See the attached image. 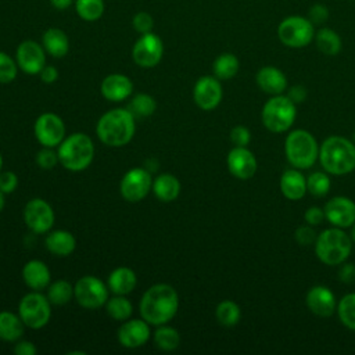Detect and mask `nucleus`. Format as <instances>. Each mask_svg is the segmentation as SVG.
<instances>
[{
    "mask_svg": "<svg viewBox=\"0 0 355 355\" xmlns=\"http://www.w3.org/2000/svg\"><path fill=\"white\" fill-rule=\"evenodd\" d=\"M179 308L176 290L166 283H157L147 288L140 300V315L153 326H161L172 320Z\"/></svg>",
    "mask_w": 355,
    "mask_h": 355,
    "instance_id": "nucleus-1",
    "label": "nucleus"
},
{
    "mask_svg": "<svg viewBox=\"0 0 355 355\" xmlns=\"http://www.w3.org/2000/svg\"><path fill=\"white\" fill-rule=\"evenodd\" d=\"M135 119L128 108H112L98 119L96 126L97 137L108 147H122L135 136Z\"/></svg>",
    "mask_w": 355,
    "mask_h": 355,
    "instance_id": "nucleus-2",
    "label": "nucleus"
},
{
    "mask_svg": "<svg viewBox=\"0 0 355 355\" xmlns=\"http://www.w3.org/2000/svg\"><path fill=\"white\" fill-rule=\"evenodd\" d=\"M319 161L331 175H347L355 169V143L343 136H330L319 147Z\"/></svg>",
    "mask_w": 355,
    "mask_h": 355,
    "instance_id": "nucleus-3",
    "label": "nucleus"
},
{
    "mask_svg": "<svg viewBox=\"0 0 355 355\" xmlns=\"http://www.w3.org/2000/svg\"><path fill=\"white\" fill-rule=\"evenodd\" d=\"M58 159L60 164L71 171L80 172L85 171L94 158V144L86 133L76 132L65 137L58 144Z\"/></svg>",
    "mask_w": 355,
    "mask_h": 355,
    "instance_id": "nucleus-4",
    "label": "nucleus"
},
{
    "mask_svg": "<svg viewBox=\"0 0 355 355\" xmlns=\"http://www.w3.org/2000/svg\"><path fill=\"white\" fill-rule=\"evenodd\" d=\"M352 239L341 227L324 229L315 241V254L320 262L329 266L341 265L351 254Z\"/></svg>",
    "mask_w": 355,
    "mask_h": 355,
    "instance_id": "nucleus-5",
    "label": "nucleus"
},
{
    "mask_svg": "<svg viewBox=\"0 0 355 355\" xmlns=\"http://www.w3.org/2000/svg\"><path fill=\"white\" fill-rule=\"evenodd\" d=\"M284 154L291 166L308 169L319 158V144L311 132L295 129L284 140Z\"/></svg>",
    "mask_w": 355,
    "mask_h": 355,
    "instance_id": "nucleus-6",
    "label": "nucleus"
},
{
    "mask_svg": "<svg viewBox=\"0 0 355 355\" xmlns=\"http://www.w3.org/2000/svg\"><path fill=\"white\" fill-rule=\"evenodd\" d=\"M297 116L295 104L283 94L272 96L262 107L261 119L263 126L272 133H283L288 130Z\"/></svg>",
    "mask_w": 355,
    "mask_h": 355,
    "instance_id": "nucleus-7",
    "label": "nucleus"
},
{
    "mask_svg": "<svg viewBox=\"0 0 355 355\" xmlns=\"http://www.w3.org/2000/svg\"><path fill=\"white\" fill-rule=\"evenodd\" d=\"M315 25L308 17L288 15L277 25L279 40L291 49H301L308 46L315 37Z\"/></svg>",
    "mask_w": 355,
    "mask_h": 355,
    "instance_id": "nucleus-8",
    "label": "nucleus"
},
{
    "mask_svg": "<svg viewBox=\"0 0 355 355\" xmlns=\"http://www.w3.org/2000/svg\"><path fill=\"white\" fill-rule=\"evenodd\" d=\"M50 301L46 295L39 291H32L25 294L18 305V315L22 319L24 324L29 329H42L44 327L51 318Z\"/></svg>",
    "mask_w": 355,
    "mask_h": 355,
    "instance_id": "nucleus-9",
    "label": "nucleus"
},
{
    "mask_svg": "<svg viewBox=\"0 0 355 355\" xmlns=\"http://www.w3.org/2000/svg\"><path fill=\"white\" fill-rule=\"evenodd\" d=\"M73 297L86 309H96L105 305L108 286L96 276H83L73 286Z\"/></svg>",
    "mask_w": 355,
    "mask_h": 355,
    "instance_id": "nucleus-10",
    "label": "nucleus"
},
{
    "mask_svg": "<svg viewBox=\"0 0 355 355\" xmlns=\"http://www.w3.org/2000/svg\"><path fill=\"white\" fill-rule=\"evenodd\" d=\"M164 54L161 37L153 32L143 33L132 49L133 61L141 68H153L159 64Z\"/></svg>",
    "mask_w": 355,
    "mask_h": 355,
    "instance_id": "nucleus-11",
    "label": "nucleus"
},
{
    "mask_svg": "<svg viewBox=\"0 0 355 355\" xmlns=\"http://www.w3.org/2000/svg\"><path fill=\"white\" fill-rule=\"evenodd\" d=\"M35 137L43 147H57L65 139L64 121L54 112H43L33 126Z\"/></svg>",
    "mask_w": 355,
    "mask_h": 355,
    "instance_id": "nucleus-12",
    "label": "nucleus"
},
{
    "mask_svg": "<svg viewBox=\"0 0 355 355\" xmlns=\"http://www.w3.org/2000/svg\"><path fill=\"white\" fill-rule=\"evenodd\" d=\"M24 222L33 233H47L54 225V211L46 200L32 198L25 204Z\"/></svg>",
    "mask_w": 355,
    "mask_h": 355,
    "instance_id": "nucleus-13",
    "label": "nucleus"
},
{
    "mask_svg": "<svg viewBox=\"0 0 355 355\" xmlns=\"http://www.w3.org/2000/svg\"><path fill=\"white\" fill-rule=\"evenodd\" d=\"M153 179L147 169L132 168L129 169L121 180V194L129 202L141 201L151 190Z\"/></svg>",
    "mask_w": 355,
    "mask_h": 355,
    "instance_id": "nucleus-14",
    "label": "nucleus"
},
{
    "mask_svg": "<svg viewBox=\"0 0 355 355\" xmlns=\"http://www.w3.org/2000/svg\"><path fill=\"white\" fill-rule=\"evenodd\" d=\"M223 90L220 80L216 76H201L197 79L193 89L194 103L204 111H211L222 101Z\"/></svg>",
    "mask_w": 355,
    "mask_h": 355,
    "instance_id": "nucleus-15",
    "label": "nucleus"
},
{
    "mask_svg": "<svg viewBox=\"0 0 355 355\" xmlns=\"http://www.w3.org/2000/svg\"><path fill=\"white\" fill-rule=\"evenodd\" d=\"M324 218L336 227H351L355 223V202L345 196H336L323 207Z\"/></svg>",
    "mask_w": 355,
    "mask_h": 355,
    "instance_id": "nucleus-16",
    "label": "nucleus"
},
{
    "mask_svg": "<svg viewBox=\"0 0 355 355\" xmlns=\"http://www.w3.org/2000/svg\"><path fill=\"white\" fill-rule=\"evenodd\" d=\"M44 49L35 40H24L17 47L15 58L18 67L29 75L39 73L46 65Z\"/></svg>",
    "mask_w": 355,
    "mask_h": 355,
    "instance_id": "nucleus-17",
    "label": "nucleus"
},
{
    "mask_svg": "<svg viewBox=\"0 0 355 355\" xmlns=\"http://www.w3.org/2000/svg\"><path fill=\"white\" fill-rule=\"evenodd\" d=\"M226 164L229 172L240 180L251 179L258 169L257 158L247 147L234 146L227 154Z\"/></svg>",
    "mask_w": 355,
    "mask_h": 355,
    "instance_id": "nucleus-18",
    "label": "nucleus"
},
{
    "mask_svg": "<svg viewBox=\"0 0 355 355\" xmlns=\"http://www.w3.org/2000/svg\"><path fill=\"white\" fill-rule=\"evenodd\" d=\"M150 326L143 318L128 319L118 329V341L125 348H139L150 338Z\"/></svg>",
    "mask_w": 355,
    "mask_h": 355,
    "instance_id": "nucleus-19",
    "label": "nucleus"
},
{
    "mask_svg": "<svg viewBox=\"0 0 355 355\" xmlns=\"http://www.w3.org/2000/svg\"><path fill=\"white\" fill-rule=\"evenodd\" d=\"M308 309L320 318H329L337 309L334 293L326 286H313L308 290L305 297Z\"/></svg>",
    "mask_w": 355,
    "mask_h": 355,
    "instance_id": "nucleus-20",
    "label": "nucleus"
},
{
    "mask_svg": "<svg viewBox=\"0 0 355 355\" xmlns=\"http://www.w3.org/2000/svg\"><path fill=\"white\" fill-rule=\"evenodd\" d=\"M255 82L258 87L270 96L283 94L287 90V78L279 68L273 65H266L258 69L255 75Z\"/></svg>",
    "mask_w": 355,
    "mask_h": 355,
    "instance_id": "nucleus-21",
    "label": "nucleus"
},
{
    "mask_svg": "<svg viewBox=\"0 0 355 355\" xmlns=\"http://www.w3.org/2000/svg\"><path fill=\"white\" fill-rule=\"evenodd\" d=\"M100 92L105 100L122 101L132 94L133 83L123 73H111L103 79Z\"/></svg>",
    "mask_w": 355,
    "mask_h": 355,
    "instance_id": "nucleus-22",
    "label": "nucleus"
},
{
    "mask_svg": "<svg viewBox=\"0 0 355 355\" xmlns=\"http://www.w3.org/2000/svg\"><path fill=\"white\" fill-rule=\"evenodd\" d=\"M22 279L29 288L33 291H40L49 287L51 273L43 261L31 259L22 268Z\"/></svg>",
    "mask_w": 355,
    "mask_h": 355,
    "instance_id": "nucleus-23",
    "label": "nucleus"
},
{
    "mask_svg": "<svg viewBox=\"0 0 355 355\" xmlns=\"http://www.w3.org/2000/svg\"><path fill=\"white\" fill-rule=\"evenodd\" d=\"M279 186H280L282 194L291 201H297L302 198L308 191L306 178L297 168L286 169L280 176Z\"/></svg>",
    "mask_w": 355,
    "mask_h": 355,
    "instance_id": "nucleus-24",
    "label": "nucleus"
},
{
    "mask_svg": "<svg viewBox=\"0 0 355 355\" xmlns=\"http://www.w3.org/2000/svg\"><path fill=\"white\" fill-rule=\"evenodd\" d=\"M136 284H137L136 273L128 266L115 268L110 273L108 282H107L108 288L114 294H118V295H126V294L132 293L135 290Z\"/></svg>",
    "mask_w": 355,
    "mask_h": 355,
    "instance_id": "nucleus-25",
    "label": "nucleus"
},
{
    "mask_svg": "<svg viewBox=\"0 0 355 355\" xmlns=\"http://www.w3.org/2000/svg\"><path fill=\"white\" fill-rule=\"evenodd\" d=\"M76 240L68 230H53L46 237V248L57 257H68L73 252Z\"/></svg>",
    "mask_w": 355,
    "mask_h": 355,
    "instance_id": "nucleus-26",
    "label": "nucleus"
},
{
    "mask_svg": "<svg viewBox=\"0 0 355 355\" xmlns=\"http://www.w3.org/2000/svg\"><path fill=\"white\" fill-rule=\"evenodd\" d=\"M153 191L162 202H171L180 194V182L171 173H161L153 180Z\"/></svg>",
    "mask_w": 355,
    "mask_h": 355,
    "instance_id": "nucleus-27",
    "label": "nucleus"
},
{
    "mask_svg": "<svg viewBox=\"0 0 355 355\" xmlns=\"http://www.w3.org/2000/svg\"><path fill=\"white\" fill-rule=\"evenodd\" d=\"M43 49L54 58H61L69 51V39L64 31L58 28H49L42 37Z\"/></svg>",
    "mask_w": 355,
    "mask_h": 355,
    "instance_id": "nucleus-28",
    "label": "nucleus"
},
{
    "mask_svg": "<svg viewBox=\"0 0 355 355\" xmlns=\"http://www.w3.org/2000/svg\"><path fill=\"white\" fill-rule=\"evenodd\" d=\"M25 324L19 315L11 311H0V340L14 343L24 334Z\"/></svg>",
    "mask_w": 355,
    "mask_h": 355,
    "instance_id": "nucleus-29",
    "label": "nucleus"
},
{
    "mask_svg": "<svg viewBox=\"0 0 355 355\" xmlns=\"http://www.w3.org/2000/svg\"><path fill=\"white\" fill-rule=\"evenodd\" d=\"M316 47L324 55H337L343 49V40L340 35L330 28H319L313 37Z\"/></svg>",
    "mask_w": 355,
    "mask_h": 355,
    "instance_id": "nucleus-30",
    "label": "nucleus"
},
{
    "mask_svg": "<svg viewBox=\"0 0 355 355\" xmlns=\"http://www.w3.org/2000/svg\"><path fill=\"white\" fill-rule=\"evenodd\" d=\"M239 68H240L239 58L233 53L219 54L212 64L214 76H216L219 80H229L234 78L236 73L239 72Z\"/></svg>",
    "mask_w": 355,
    "mask_h": 355,
    "instance_id": "nucleus-31",
    "label": "nucleus"
},
{
    "mask_svg": "<svg viewBox=\"0 0 355 355\" xmlns=\"http://www.w3.org/2000/svg\"><path fill=\"white\" fill-rule=\"evenodd\" d=\"M215 316L222 326L232 327L239 323V320L241 318V311H240V306L234 301L223 300L216 305Z\"/></svg>",
    "mask_w": 355,
    "mask_h": 355,
    "instance_id": "nucleus-32",
    "label": "nucleus"
},
{
    "mask_svg": "<svg viewBox=\"0 0 355 355\" xmlns=\"http://www.w3.org/2000/svg\"><path fill=\"white\" fill-rule=\"evenodd\" d=\"M105 311L114 320H128L133 312L130 301L125 295L115 294L112 298H108L105 302Z\"/></svg>",
    "mask_w": 355,
    "mask_h": 355,
    "instance_id": "nucleus-33",
    "label": "nucleus"
},
{
    "mask_svg": "<svg viewBox=\"0 0 355 355\" xmlns=\"http://www.w3.org/2000/svg\"><path fill=\"white\" fill-rule=\"evenodd\" d=\"M46 297L53 305H65L73 297V287L67 280H55L49 284Z\"/></svg>",
    "mask_w": 355,
    "mask_h": 355,
    "instance_id": "nucleus-34",
    "label": "nucleus"
},
{
    "mask_svg": "<svg viewBox=\"0 0 355 355\" xmlns=\"http://www.w3.org/2000/svg\"><path fill=\"white\" fill-rule=\"evenodd\" d=\"M154 343L162 351H173L180 344V334L176 329L166 326V323H165V324L158 326V329L155 330Z\"/></svg>",
    "mask_w": 355,
    "mask_h": 355,
    "instance_id": "nucleus-35",
    "label": "nucleus"
},
{
    "mask_svg": "<svg viewBox=\"0 0 355 355\" xmlns=\"http://www.w3.org/2000/svg\"><path fill=\"white\" fill-rule=\"evenodd\" d=\"M157 108V103L154 100L153 96L147 94V93H139L136 94L129 105H128V110L133 114L135 118H146V116H150L154 114Z\"/></svg>",
    "mask_w": 355,
    "mask_h": 355,
    "instance_id": "nucleus-36",
    "label": "nucleus"
},
{
    "mask_svg": "<svg viewBox=\"0 0 355 355\" xmlns=\"http://www.w3.org/2000/svg\"><path fill=\"white\" fill-rule=\"evenodd\" d=\"M75 8L78 15L83 21H97L104 14V1L103 0H75Z\"/></svg>",
    "mask_w": 355,
    "mask_h": 355,
    "instance_id": "nucleus-37",
    "label": "nucleus"
},
{
    "mask_svg": "<svg viewBox=\"0 0 355 355\" xmlns=\"http://www.w3.org/2000/svg\"><path fill=\"white\" fill-rule=\"evenodd\" d=\"M337 315L340 318V322L351 329L355 330V293L345 294L338 302H337Z\"/></svg>",
    "mask_w": 355,
    "mask_h": 355,
    "instance_id": "nucleus-38",
    "label": "nucleus"
},
{
    "mask_svg": "<svg viewBox=\"0 0 355 355\" xmlns=\"http://www.w3.org/2000/svg\"><path fill=\"white\" fill-rule=\"evenodd\" d=\"M330 187H331V180L326 173V171L324 172L315 171L306 178V190L315 197L327 196V193L330 191Z\"/></svg>",
    "mask_w": 355,
    "mask_h": 355,
    "instance_id": "nucleus-39",
    "label": "nucleus"
},
{
    "mask_svg": "<svg viewBox=\"0 0 355 355\" xmlns=\"http://www.w3.org/2000/svg\"><path fill=\"white\" fill-rule=\"evenodd\" d=\"M18 64L8 54L0 51V83H10L17 78Z\"/></svg>",
    "mask_w": 355,
    "mask_h": 355,
    "instance_id": "nucleus-40",
    "label": "nucleus"
},
{
    "mask_svg": "<svg viewBox=\"0 0 355 355\" xmlns=\"http://www.w3.org/2000/svg\"><path fill=\"white\" fill-rule=\"evenodd\" d=\"M58 162V154L53 150V147H43L36 154V164L42 169H53Z\"/></svg>",
    "mask_w": 355,
    "mask_h": 355,
    "instance_id": "nucleus-41",
    "label": "nucleus"
},
{
    "mask_svg": "<svg viewBox=\"0 0 355 355\" xmlns=\"http://www.w3.org/2000/svg\"><path fill=\"white\" fill-rule=\"evenodd\" d=\"M295 241L302 245V247H308V245H315V241L318 239V234L313 229V226L311 225H305V226H300L295 233H294Z\"/></svg>",
    "mask_w": 355,
    "mask_h": 355,
    "instance_id": "nucleus-42",
    "label": "nucleus"
},
{
    "mask_svg": "<svg viewBox=\"0 0 355 355\" xmlns=\"http://www.w3.org/2000/svg\"><path fill=\"white\" fill-rule=\"evenodd\" d=\"M132 25L135 28L136 32L139 33H148L151 32L153 26H154V21H153V17L146 12V11H140V12H136L133 15V19H132Z\"/></svg>",
    "mask_w": 355,
    "mask_h": 355,
    "instance_id": "nucleus-43",
    "label": "nucleus"
},
{
    "mask_svg": "<svg viewBox=\"0 0 355 355\" xmlns=\"http://www.w3.org/2000/svg\"><path fill=\"white\" fill-rule=\"evenodd\" d=\"M306 17L313 25H323L329 19V8L322 3H316L309 7Z\"/></svg>",
    "mask_w": 355,
    "mask_h": 355,
    "instance_id": "nucleus-44",
    "label": "nucleus"
},
{
    "mask_svg": "<svg viewBox=\"0 0 355 355\" xmlns=\"http://www.w3.org/2000/svg\"><path fill=\"white\" fill-rule=\"evenodd\" d=\"M230 141L236 147H247L251 141V133L248 128L243 125H237L230 130Z\"/></svg>",
    "mask_w": 355,
    "mask_h": 355,
    "instance_id": "nucleus-45",
    "label": "nucleus"
},
{
    "mask_svg": "<svg viewBox=\"0 0 355 355\" xmlns=\"http://www.w3.org/2000/svg\"><path fill=\"white\" fill-rule=\"evenodd\" d=\"M18 186V176L11 171H6L0 173V191L4 194H10L15 191Z\"/></svg>",
    "mask_w": 355,
    "mask_h": 355,
    "instance_id": "nucleus-46",
    "label": "nucleus"
},
{
    "mask_svg": "<svg viewBox=\"0 0 355 355\" xmlns=\"http://www.w3.org/2000/svg\"><path fill=\"white\" fill-rule=\"evenodd\" d=\"M304 219H305V222H306L308 225H311V226H318V225H320V223L323 222V219H326V218H324V211H323V208L316 207V205L309 207V208L305 211V214H304Z\"/></svg>",
    "mask_w": 355,
    "mask_h": 355,
    "instance_id": "nucleus-47",
    "label": "nucleus"
},
{
    "mask_svg": "<svg viewBox=\"0 0 355 355\" xmlns=\"http://www.w3.org/2000/svg\"><path fill=\"white\" fill-rule=\"evenodd\" d=\"M308 96V92L305 89V86L302 85H294L291 87H288L287 90V97L297 105L300 103H304L305 98Z\"/></svg>",
    "mask_w": 355,
    "mask_h": 355,
    "instance_id": "nucleus-48",
    "label": "nucleus"
},
{
    "mask_svg": "<svg viewBox=\"0 0 355 355\" xmlns=\"http://www.w3.org/2000/svg\"><path fill=\"white\" fill-rule=\"evenodd\" d=\"M338 277L344 283L355 282V265L354 263H341L338 269Z\"/></svg>",
    "mask_w": 355,
    "mask_h": 355,
    "instance_id": "nucleus-49",
    "label": "nucleus"
},
{
    "mask_svg": "<svg viewBox=\"0 0 355 355\" xmlns=\"http://www.w3.org/2000/svg\"><path fill=\"white\" fill-rule=\"evenodd\" d=\"M39 75L44 83H54L58 79V69L53 65H44Z\"/></svg>",
    "mask_w": 355,
    "mask_h": 355,
    "instance_id": "nucleus-50",
    "label": "nucleus"
},
{
    "mask_svg": "<svg viewBox=\"0 0 355 355\" xmlns=\"http://www.w3.org/2000/svg\"><path fill=\"white\" fill-rule=\"evenodd\" d=\"M14 352L17 355H35L36 354V347L32 341H18L14 345Z\"/></svg>",
    "mask_w": 355,
    "mask_h": 355,
    "instance_id": "nucleus-51",
    "label": "nucleus"
},
{
    "mask_svg": "<svg viewBox=\"0 0 355 355\" xmlns=\"http://www.w3.org/2000/svg\"><path fill=\"white\" fill-rule=\"evenodd\" d=\"M50 1L53 7L57 10H67L72 4V0H50Z\"/></svg>",
    "mask_w": 355,
    "mask_h": 355,
    "instance_id": "nucleus-52",
    "label": "nucleus"
},
{
    "mask_svg": "<svg viewBox=\"0 0 355 355\" xmlns=\"http://www.w3.org/2000/svg\"><path fill=\"white\" fill-rule=\"evenodd\" d=\"M4 205H6V200H4V193H1V191H0V212L3 211Z\"/></svg>",
    "mask_w": 355,
    "mask_h": 355,
    "instance_id": "nucleus-53",
    "label": "nucleus"
},
{
    "mask_svg": "<svg viewBox=\"0 0 355 355\" xmlns=\"http://www.w3.org/2000/svg\"><path fill=\"white\" fill-rule=\"evenodd\" d=\"M349 236H351V239H352V241H354V243H355V223H354V225H352V226H351V234H349Z\"/></svg>",
    "mask_w": 355,
    "mask_h": 355,
    "instance_id": "nucleus-54",
    "label": "nucleus"
},
{
    "mask_svg": "<svg viewBox=\"0 0 355 355\" xmlns=\"http://www.w3.org/2000/svg\"><path fill=\"white\" fill-rule=\"evenodd\" d=\"M1 166H3V155L0 154V171H1Z\"/></svg>",
    "mask_w": 355,
    "mask_h": 355,
    "instance_id": "nucleus-55",
    "label": "nucleus"
},
{
    "mask_svg": "<svg viewBox=\"0 0 355 355\" xmlns=\"http://www.w3.org/2000/svg\"><path fill=\"white\" fill-rule=\"evenodd\" d=\"M352 141L355 143V132H354V135H352Z\"/></svg>",
    "mask_w": 355,
    "mask_h": 355,
    "instance_id": "nucleus-56",
    "label": "nucleus"
}]
</instances>
